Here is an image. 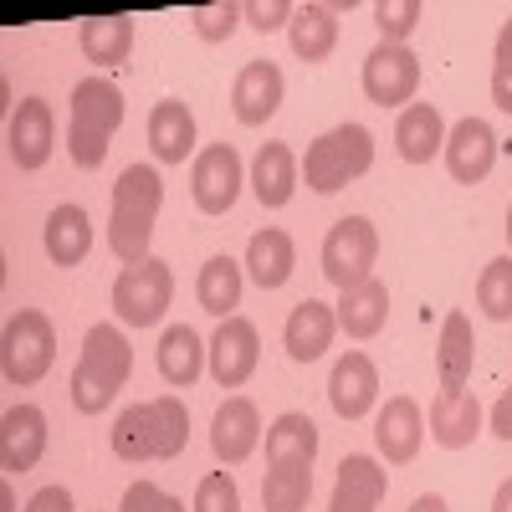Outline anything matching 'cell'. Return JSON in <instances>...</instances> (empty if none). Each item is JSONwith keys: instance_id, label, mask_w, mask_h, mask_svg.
Here are the masks:
<instances>
[{"instance_id": "cell-14", "label": "cell", "mask_w": 512, "mask_h": 512, "mask_svg": "<svg viewBox=\"0 0 512 512\" xmlns=\"http://www.w3.org/2000/svg\"><path fill=\"white\" fill-rule=\"evenodd\" d=\"M6 149L21 169H41L57 149V113L47 98H21L6 128Z\"/></svg>"}, {"instance_id": "cell-10", "label": "cell", "mask_w": 512, "mask_h": 512, "mask_svg": "<svg viewBox=\"0 0 512 512\" xmlns=\"http://www.w3.org/2000/svg\"><path fill=\"white\" fill-rule=\"evenodd\" d=\"M420 88V57L400 41H379V47L364 57V98L374 108H410Z\"/></svg>"}, {"instance_id": "cell-9", "label": "cell", "mask_w": 512, "mask_h": 512, "mask_svg": "<svg viewBox=\"0 0 512 512\" xmlns=\"http://www.w3.org/2000/svg\"><path fill=\"white\" fill-rule=\"evenodd\" d=\"M241 185H251V180H246L241 154L231 144H205L190 159V195L200 205V216H226L241 195Z\"/></svg>"}, {"instance_id": "cell-23", "label": "cell", "mask_w": 512, "mask_h": 512, "mask_svg": "<svg viewBox=\"0 0 512 512\" xmlns=\"http://www.w3.org/2000/svg\"><path fill=\"white\" fill-rule=\"evenodd\" d=\"M446 134H451V128L436 113V103H410L395 118V149H400L405 164H431L446 149Z\"/></svg>"}, {"instance_id": "cell-6", "label": "cell", "mask_w": 512, "mask_h": 512, "mask_svg": "<svg viewBox=\"0 0 512 512\" xmlns=\"http://www.w3.org/2000/svg\"><path fill=\"white\" fill-rule=\"evenodd\" d=\"M52 359H57V328H52V318L36 313V308H21L6 323V338H0V374H6V384L26 390V384H36L41 374L52 369Z\"/></svg>"}, {"instance_id": "cell-15", "label": "cell", "mask_w": 512, "mask_h": 512, "mask_svg": "<svg viewBox=\"0 0 512 512\" xmlns=\"http://www.w3.org/2000/svg\"><path fill=\"white\" fill-rule=\"evenodd\" d=\"M374 400H379V369L369 354L349 349L328 374V405L338 420H364L374 410Z\"/></svg>"}, {"instance_id": "cell-41", "label": "cell", "mask_w": 512, "mask_h": 512, "mask_svg": "<svg viewBox=\"0 0 512 512\" xmlns=\"http://www.w3.org/2000/svg\"><path fill=\"white\" fill-rule=\"evenodd\" d=\"M297 6H287V0H256V6H246V26L251 31H277V26H292Z\"/></svg>"}, {"instance_id": "cell-22", "label": "cell", "mask_w": 512, "mask_h": 512, "mask_svg": "<svg viewBox=\"0 0 512 512\" xmlns=\"http://www.w3.org/2000/svg\"><path fill=\"white\" fill-rule=\"evenodd\" d=\"M482 436V405L472 390H441L431 400V441L446 451H466Z\"/></svg>"}, {"instance_id": "cell-42", "label": "cell", "mask_w": 512, "mask_h": 512, "mask_svg": "<svg viewBox=\"0 0 512 512\" xmlns=\"http://www.w3.org/2000/svg\"><path fill=\"white\" fill-rule=\"evenodd\" d=\"M26 512H77V507H72V492H67V487H41V492L26 502Z\"/></svg>"}, {"instance_id": "cell-39", "label": "cell", "mask_w": 512, "mask_h": 512, "mask_svg": "<svg viewBox=\"0 0 512 512\" xmlns=\"http://www.w3.org/2000/svg\"><path fill=\"white\" fill-rule=\"evenodd\" d=\"M492 103L512 118V21L497 31V52H492Z\"/></svg>"}, {"instance_id": "cell-28", "label": "cell", "mask_w": 512, "mask_h": 512, "mask_svg": "<svg viewBox=\"0 0 512 512\" xmlns=\"http://www.w3.org/2000/svg\"><path fill=\"white\" fill-rule=\"evenodd\" d=\"M41 241H47V256H52V267H77V262H88V251H93V221H88V210L82 205H57L52 216H47V231H41Z\"/></svg>"}, {"instance_id": "cell-3", "label": "cell", "mask_w": 512, "mask_h": 512, "mask_svg": "<svg viewBox=\"0 0 512 512\" xmlns=\"http://www.w3.org/2000/svg\"><path fill=\"white\" fill-rule=\"evenodd\" d=\"M123 128V93L118 82L98 77H82L72 98H67V154L77 169H103L113 134Z\"/></svg>"}, {"instance_id": "cell-31", "label": "cell", "mask_w": 512, "mask_h": 512, "mask_svg": "<svg viewBox=\"0 0 512 512\" xmlns=\"http://www.w3.org/2000/svg\"><path fill=\"white\" fill-rule=\"evenodd\" d=\"M205 344H200V333L190 328V323H175V328H164V338H159V374H164V384H175V390H190V384L200 379V369H205Z\"/></svg>"}, {"instance_id": "cell-45", "label": "cell", "mask_w": 512, "mask_h": 512, "mask_svg": "<svg viewBox=\"0 0 512 512\" xmlns=\"http://www.w3.org/2000/svg\"><path fill=\"white\" fill-rule=\"evenodd\" d=\"M492 512H512V477L492 492Z\"/></svg>"}, {"instance_id": "cell-16", "label": "cell", "mask_w": 512, "mask_h": 512, "mask_svg": "<svg viewBox=\"0 0 512 512\" xmlns=\"http://www.w3.org/2000/svg\"><path fill=\"white\" fill-rule=\"evenodd\" d=\"M374 446L390 466H410L425 446V415L410 395H395L390 405H379L374 415Z\"/></svg>"}, {"instance_id": "cell-33", "label": "cell", "mask_w": 512, "mask_h": 512, "mask_svg": "<svg viewBox=\"0 0 512 512\" xmlns=\"http://www.w3.org/2000/svg\"><path fill=\"white\" fill-rule=\"evenodd\" d=\"M195 297L210 318H231V308H241V262L236 256H210L195 277Z\"/></svg>"}, {"instance_id": "cell-40", "label": "cell", "mask_w": 512, "mask_h": 512, "mask_svg": "<svg viewBox=\"0 0 512 512\" xmlns=\"http://www.w3.org/2000/svg\"><path fill=\"white\" fill-rule=\"evenodd\" d=\"M118 512H185V502H180V497H169V492L154 487V482H134V487L123 492Z\"/></svg>"}, {"instance_id": "cell-36", "label": "cell", "mask_w": 512, "mask_h": 512, "mask_svg": "<svg viewBox=\"0 0 512 512\" xmlns=\"http://www.w3.org/2000/svg\"><path fill=\"white\" fill-rule=\"evenodd\" d=\"M241 21H246V6H236V0H216V6L190 11V26H195L200 41H231Z\"/></svg>"}, {"instance_id": "cell-19", "label": "cell", "mask_w": 512, "mask_h": 512, "mask_svg": "<svg viewBox=\"0 0 512 512\" xmlns=\"http://www.w3.org/2000/svg\"><path fill=\"white\" fill-rule=\"evenodd\" d=\"M349 6H354V0H338V6H318V0H303V6H297V16H292V26H287L292 57L308 62V67L328 62L333 47H338V16H344Z\"/></svg>"}, {"instance_id": "cell-2", "label": "cell", "mask_w": 512, "mask_h": 512, "mask_svg": "<svg viewBox=\"0 0 512 512\" xmlns=\"http://www.w3.org/2000/svg\"><path fill=\"white\" fill-rule=\"evenodd\" d=\"M108 446L118 461H169L190 446V410L185 400L175 395H159V400H144V405H128L113 431H108Z\"/></svg>"}, {"instance_id": "cell-27", "label": "cell", "mask_w": 512, "mask_h": 512, "mask_svg": "<svg viewBox=\"0 0 512 512\" xmlns=\"http://www.w3.org/2000/svg\"><path fill=\"white\" fill-rule=\"evenodd\" d=\"M333 318H338V328H344L349 338L364 344V338H374L384 328V318H390V287H384L379 277H369V282H359L349 292H338Z\"/></svg>"}, {"instance_id": "cell-25", "label": "cell", "mask_w": 512, "mask_h": 512, "mask_svg": "<svg viewBox=\"0 0 512 512\" xmlns=\"http://www.w3.org/2000/svg\"><path fill=\"white\" fill-rule=\"evenodd\" d=\"M297 175H303V164H297V154L287 144H262L251 159V195L262 200L267 210H282L297 190Z\"/></svg>"}, {"instance_id": "cell-35", "label": "cell", "mask_w": 512, "mask_h": 512, "mask_svg": "<svg viewBox=\"0 0 512 512\" xmlns=\"http://www.w3.org/2000/svg\"><path fill=\"white\" fill-rule=\"evenodd\" d=\"M477 308L492 323H512V256H497V262L482 267V277H477Z\"/></svg>"}, {"instance_id": "cell-11", "label": "cell", "mask_w": 512, "mask_h": 512, "mask_svg": "<svg viewBox=\"0 0 512 512\" xmlns=\"http://www.w3.org/2000/svg\"><path fill=\"white\" fill-rule=\"evenodd\" d=\"M262 364V338H256V323L251 318H221L216 338H210V379L221 390H241V384L256 374Z\"/></svg>"}, {"instance_id": "cell-30", "label": "cell", "mask_w": 512, "mask_h": 512, "mask_svg": "<svg viewBox=\"0 0 512 512\" xmlns=\"http://www.w3.org/2000/svg\"><path fill=\"white\" fill-rule=\"evenodd\" d=\"M318 461V425L303 410H287L267 425V466H313Z\"/></svg>"}, {"instance_id": "cell-20", "label": "cell", "mask_w": 512, "mask_h": 512, "mask_svg": "<svg viewBox=\"0 0 512 512\" xmlns=\"http://www.w3.org/2000/svg\"><path fill=\"white\" fill-rule=\"evenodd\" d=\"M384 492H390V472L374 456H344L338 461V482H333V502L328 512H379Z\"/></svg>"}, {"instance_id": "cell-47", "label": "cell", "mask_w": 512, "mask_h": 512, "mask_svg": "<svg viewBox=\"0 0 512 512\" xmlns=\"http://www.w3.org/2000/svg\"><path fill=\"white\" fill-rule=\"evenodd\" d=\"M507 241H512V205H507Z\"/></svg>"}, {"instance_id": "cell-13", "label": "cell", "mask_w": 512, "mask_h": 512, "mask_svg": "<svg viewBox=\"0 0 512 512\" xmlns=\"http://www.w3.org/2000/svg\"><path fill=\"white\" fill-rule=\"evenodd\" d=\"M497 134H492V123L487 118H461L451 134H446V169H451V180L456 185H482L492 175V164H497Z\"/></svg>"}, {"instance_id": "cell-29", "label": "cell", "mask_w": 512, "mask_h": 512, "mask_svg": "<svg viewBox=\"0 0 512 512\" xmlns=\"http://www.w3.org/2000/svg\"><path fill=\"white\" fill-rule=\"evenodd\" d=\"M241 267L251 272V282L262 287V292H277V287L292 277V267H297V246H292L287 231L267 226V231H256V236L246 241V262H241Z\"/></svg>"}, {"instance_id": "cell-26", "label": "cell", "mask_w": 512, "mask_h": 512, "mask_svg": "<svg viewBox=\"0 0 512 512\" xmlns=\"http://www.w3.org/2000/svg\"><path fill=\"white\" fill-rule=\"evenodd\" d=\"M149 149L159 164H185L195 154V113L180 98H159L149 113Z\"/></svg>"}, {"instance_id": "cell-44", "label": "cell", "mask_w": 512, "mask_h": 512, "mask_svg": "<svg viewBox=\"0 0 512 512\" xmlns=\"http://www.w3.org/2000/svg\"><path fill=\"white\" fill-rule=\"evenodd\" d=\"M410 512H451V507H446V497H441V492H425V497H415V502H410Z\"/></svg>"}, {"instance_id": "cell-8", "label": "cell", "mask_w": 512, "mask_h": 512, "mask_svg": "<svg viewBox=\"0 0 512 512\" xmlns=\"http://www.w3.org/2000/svg\"><path fill=\"white\" fill-rule=\"evenodd\" d=\"M374 262H379V231H374V221H364V216L333 221V231L323 236V277L338 292H349V287L374 277Z\"/></svg>"}, {"instance_id": "cell-43", "label": "cell", "mask_w": 512, "mask_h": 512, "mask_svg": "<svg viewBox=\"0 0 512 512\" xmlns=\"http://www.w3.org/2000/svg\"><path fill=\"white\" fill-rule=\"evenodd\" d=\"M492 436L512 441V390H502V400L492 405Z\"/></svg>"}, {"instance_id": "cell-17", "label": "cell", "mask_w": 512, "mask_h": 512, "mask_svg": "<svg viewBox=\"0 0 512 512\" xmlns=\"http://www.w3.org/2000/svg\"><path fill=\"white\" fill-rule=\"evenodd\" d=\"M41 456H47V410L11 405L0 415V466L6 472H31Z\"/></svg>"}, {"instance_id": "cell-37", "label": "cell", "mask_w": 512, "mask_h": 512, "mask_svg": "<svg viewBox=\"0 0 512 512\" xmlns=\"http://www.w3.org/2000/svg\"><path fill=\"white\" fill-rule=\"evenodd\" d=\"M425 21V6L420 0H379L374 6V26H379V41H400L405 47V36Z\"/></svg>"}, {"instance_id": "cell-7", "label": "cell", "mask_w": 512, "mask_h": 512, "mask_svg": "<svg viewBox=\"0 0 512 512\" xmlns=\"http://www.w3.org/2000/svg\"><path fill=\"white\" fill-rule=\"evenodd\" d=\"M169 297H175V272L169 262L149 256V262H134L123 267L118 282H113V313L128 323V328H154L169 308Z\"/></svg>"}, {"instance_id": "cell-24", "label": "cell", "mask_w": 512, "mask_h": 512, "mask_svg": "<svg viewBox=\"0 0 512 512\" xmlns=\"http://www.w3.org/2000/svg\"><path fill=\"white\" fill-rule=\"evenodd\" d=\"M472 364H477V333H472V318L456 308V313L441 318V338H436V374H441V390H466Z\"/></svg>"}, {"instance_id": "cell-18", "label": "cell", "mask_w": 512, "mask_h": 512, "mask_svg": "<svg viewBox=\"0 0 512 512\" xmlns=\"http://www.w3.org/2000/svg\"><path fill=\"white\" fill-rule=\"evenodd\" d=\"M256 446H262V415L246 395H231L210 420V451H216L221 466H241Z\"/></svg>"}, {"instance_id": "cell-34", "label": "cell", "mask_w": 512, "mask_h": 512, "mask_svg": "<svg viewBox=\"0 0 512 512\" xmlns=\"http://www.w3.org/2000/svg\"><path fill=\"white\" fill-rule=\"evenodd\" d=\"M313 497V466H267L262 512H303Z\"/></svg>"}, {"instance_id": "cell-1", "label": "cell", "mask_w": 512, "mask_h": 512, "mask_svg": "<svg viewBox=\"0 0 512 512\" xmlns=\"http://www.w3.org/2000/svg\"><path fill=\"white\" fill-rule=\"evenodd\" d=\"M164 205V180L154 164H128L118 185H113V210H108V251L123 267L149 262V241H154V221Z\"/></svg>"}, {"instance_id": "cell-32", "label": "cell", "mask_w": 512, "mask_h": 512, "mask_svg": "<svg viewBox=\"0 0 512 512\" xmlns=\"http://www.w3.org/2000/svg\"><path fill=\"white\" fill-rule=\"evenodd\" d=\"M82 41V57L98 62V67H118L128 62V52H134V16H88L77 31Z\"/></svg>"}, {"instance_id": "cell-46", "label": "cell", "mask_w": 512, "mask_h": 512, "mask_svg": "<svg viewBox=\"0 0 512 512\" xmlns=\"http://www.w3.org/2000/svg\"><path fill=\"white\" fill-rule=\"evenodd\" d=\"M0 507H6V512H16V497H11V487H6V492H0Z\"/></svg>"}, {"instance_id": "cell-12", "label": "cell", "mask_w": 512, "mask_h": 512, "mask_svg": "<svg viewBox=\"0 0 512 512\" xmlns=\"http://www.w3.org/2000/svg\"><path fill=\"white\" fill-rule=\"evenodd\" d=\"M282 93H287V82H282V67L272 57H251L236 82H231V113L236 123L246 128H262L277 108H282Z\"/></svg>"}, {"instance_id": "cell-4", "label": "cell", "mask_w": 512, "mask_h": 512, "mask_svg": "<svg viewBox=\"0 0 512 512\" xmlns=\"http://www.w3.org/2000/svg\"><path fill=\"white\" fill-rule=\"evenodd\" d=\"M134 374V349H128L123 328L113 323H93L88 338H82V354H77V369H72V405L82 415H103L118 390Z\"/></svg>"}, {"instance_id": "cell-38", "label": "cell", "mask_w": 512, "mask_h": 512, "mask_svg": "<svg viewBox=\"0 0 512 512\" xmlns=\"http://www.w3.org/2000/svg\"><path fill=\"white\" fill-rule=\"evenodd\" d=\"M190 512H241V487L231 472H210L195 487V507Z\"/></svg>"}, {"instance_id": "cell-21", "label": "cell", "mask_w": 512, "mask_h": 512, "mask_svg": "<svg viewBox=\"0 0 512 512\" xmlns=\"http://www.w3.org/2000/svg\"><path fill=\"white\" fill-rule=\"evenodd\" d=\"M333 333H338V318L328 303H318V297H303L292 313H287V328H282V344H287V359L297 364H313L328 354L333 344Z\"/></svg>"}, {"instance_id": "cell-5", "label": "cell", "mask_w": 512, "mask_h": 512, "mask_svg": "<svg viewBox=\"0 0 512 512\" xmlns=\"http://www.w3.org/2000/svg\"><path fill=\"white\" fill-rule=\"evenodd\" d=\"M374 169V134L364 123H338L323 139L308 144L303 154V180L313 195H338L344 185H354L359 175Z\"/></svg>"}]
</instances>
